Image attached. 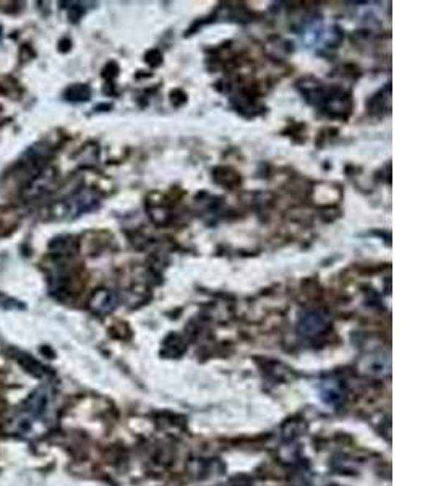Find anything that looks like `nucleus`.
<instances>
[{
	"mask_svg": "<svg viewBox=\"0 0 433 486\" xmlns=\"http://www.w3.org/2000/svg\"><path fill=\"white\" fill-rule=\"evenodd\" d=\"M327 327V321L318 313H308L300 320L299 329L304 336H318Z\"/></svg>",
	"mask_w": 433,
	"mask_h": 486,
	"instance_id": "f257e3e1",
	"label": "nucleus"
},
{
	"mask_svg": "<svg viewBox=\"0 0 433 486\" xmlns=\"http://www.w3.org/2000/svg\"><path fill=\"white\" fill-rule=\"evenodd\" d=\"M90 88L86 85H73L65 91V97L68 101H86L90 97Z\"/></svg>",
	"mask_w": 433,
	"mask_h": 486,
	"instance_id": "39448f33",
	"label": "nucleus"
},
{
	"mask_svg": "<svg viewBox=\"0 0 433 486\" xmlns=\"http://www.w3.org/2000/svg\"><path fill=\"white\" fill-rule=\"evenodd\" d=\"M362 370L369 375L380 376L388 371V360L385 362L382 355H369V357H367V365L362 367Z\"/></svg>",
	"mask_w": 433,
	"mask_h": 486,
	"instance_id": "20e7f679",
	"label": "nucleus"
},
{
	"mask_svg": "<svg viewBox=\"0 0 433 486\" xmlns=\"http://www.w3.org/2000/svg\"><path fill=\"white\" fill-rule=\"evenodd\" d=\"M93 198L91 196H86V195H77L75 198L65 201L63 205V214L70 217V216H78L80 212L83 211H90L91 207H93Z\"/></svg>",
	"mask_w": 433,
	"mask_h": 486,
	"instance_id": "f03ea898",
	"label": "nucleus"
},
{
	"mask_svg": "<svg viewBox=\"0 0 433 486\" xmlns=\"http://www.w3.org/2000/svg\"><path fill=\"white\" fill-rule=\"evenodd\" d=\"M114 297L109 291H99L94 293V297L91 298V308L96 313H107V311H111L114 307Z\"/></svg>",
	"mask_w": 433,
	"mask_h": 486,
	"instance_id": "7ed1b4c3",
	"label": "nucleus"
}]
</instances>
